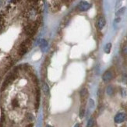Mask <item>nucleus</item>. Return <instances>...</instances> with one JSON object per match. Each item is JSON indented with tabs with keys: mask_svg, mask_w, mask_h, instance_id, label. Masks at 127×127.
<instances>
[{
	"mask_svg": "<svg viewBox=\"0 0 127 127\" xmlns=\"http://www.w3.org/2000/svg\"><path fill=\"white\" fill-rule=\"evenodd\" d=\"M12 105H13L14 108L19 106V101H18L17 99H16V98H15V99H13V100L12 101Z\"/></svg>",
	"mask_w": 127,
	"mask_h": 127,
	"instance_id": "obj_15",
	"label": "nucleus"
},
{
	"mask_svg": "<svg viewBox=\"0 0 127 127\" xmlns=\"http://www.w3.org/2000/svg\"><path fill=\"white\" fill-rule=\"evenodd\" d=\"M74 127H80V124H78V123H77V124H76Z\"/></svg>",
	"mask_w": 127,
	"mask_h": 127,
	"instance_id": "obj_23",
	"label": "nucleus"
},
{
	"mask_svg": "<svg viewBox=\"0 0 127 127\" xmlns=\"http://www.w3.org/2000/svg\"><path fill=\"white\" fill-rule=\"evenodd\" d=\"M1 5H2V1L0 0V6H1Z\"/></svg>",
	"mask_w": 127,
	"mask_h": 127,
	"instance_id": "obj_25",
	"label": "nucleus"
},
{
	"mask_svg": "<svg viewBox=\"0 0 127 127\" xmlns=\"http://www.w3.org/2000/svg\"><path fill=\"white\" fill-rule=\"evenodd\" d=\"M31 41L29 39L24 41L23 43H22L20 46V48H19L20 56H24V55L27 52V51H28V49L31 47Z\"/></svg>",
	"mask_w": 127,
	"mask_h": 127,
	"instance_id": "obj_1",
	"label": "nucleus"
},
{
	"mask_svg": "<svg viewBox=\"0 0 127 127\" xmlns=\"http://www.w3.org/2000/svg\"><path fill=\"white\" fill-rule=\"evenodd\" d=\"M34 126V124H32V123H31V124H29V125H27L26 127H33Z\"/></svg>",
	"mask_w": 127,
	"mask_h": 127,
	"instance_id": "obj_22",
	"label": "nucleus"
},
{
	"mask_svg": "<svg viewBox=\"0 0 127 127\" xmlns=\"http://www.w3.org/2000/svg\"><path fill=\"white\" fill-rule=\"evenodd\" d=\"M122 2H123V0H118L116 5H115V9H118L121 5V4H122Z\"/></svg>",
	"mask_w": 127,
	"mask_h": 127,
	"instance_id": "obj_18",
	"label": "nucleus"
},
{
	"mask_svg": "<svg viewBox=\"0 0 127 127\" xmlns=\"http://www.w3.org/2000/svg\"><path fill=\"white\" fill-rule=\"evenodd\" d=\"M120 21H121V18H120V17H117L116 19H115V20H114V23H115V24H119Z\"/></svg>",
	"mask_w": 127,
	"mask_h": 127,
	"instance_id": "obj_19",
	"label": "nucleus"
},
{
	"mask_svg": "<svg viewBox=\"0 0 127 127\" xmlns=\"http://www.w3.org/2000/svg\"><path fill=\"white\" fill-rule=\"evenodd\" d=\"M47 45H48V43H47V41H46L45 40L42 39V40L40 41V47H41V48H46Z\"/></svg>",
	"mask_w": 127,
	"mask_h": 127,
	"instance_id": "obj_14",
	"label": "nucleus"
},
{
	"mask_svg": "<svg viewBox=\"0 0 127 127\" xmlns=\"http://www.w3.org/2000/svg\"><path fill=\"white\" fill-rule=\"evenodd\" d=\"M80 99L82 101H84L88 97V91L87 88H83L80 92Z\"/></svg>",
	"mask_w": 127,
	"mask_h": 127,
	"instance_id": "obj_7",
	"label": "nucleus"
},
{
	"mask_svg": "<svg viewBox=\"0 0 127 127\" xmlns=\"http://www.w3.org/2000/svg\"><path fill=\"white\" fill-rule=\"evenodd\" d=\"M89 105H90L91 108L95 107V101H94L93 99H90V100H89Z\"/></svg>",
	"mask_w": 127,
	"mask_h": 127,
	"instance_id": "obj_16",
	"label": "nucleus"
},
{
	"mask_svg": "<svg viewBox=\"0 0 127 127\" xmlns=\"http://www.w3.org/2000/svg\"><path fill=\"white\" fill-rule=\"evenodd\" d=\"M42 91L45 95H48L49 93H50V89H49V87L46 83H43L42 84Z\"/></svg>",
	"mask_w": 127,
	"mask_h": 127,
	"instance_id": "obj_8",
	"label": "nucleus"
},
{
	"mask_svg": "<svg viewBox=\"0 0 127 127\" xmlns=\"http://www.w3.org/2000/svg\"><path fill=\"white\" fill-rule=\"evenodd\" d=\"M27 118H28V120H30V121L33 120V119H34V117H33V115H31V114H28V115H27Z\"/></svg>",
	"mask_w": 127,
	"mask_h": 127,
	"instance_id": "obj_20",
	"label": "nucleus"
},
{
	"mask_svg": "<svg viewBox=\"0 0 127 127\" xmlns=\"http://www.w3.org/2000/svg\"><path fill=\"white\" fill-rule=\"evenodd\" d=\"M19 1H20V0H12L11 2H12L13 3H16V2H18Z\"/></svg>",
	"mask_w": 127,
	"mask_h": 127,
	"instance_id": "obj_21",
	"label": "nucleus"
},
{
	"mask_svg": "<svg viewBox=\"0 0 127 127\" xmlns=\"http://www.w3.org/2000/svg\"><path fill=\"white\" fill-rule=\"evenodd\" d=\"M112 43H108L105 45V46H104V52H105L106 54H109L110 52H111V50H112Z\"/></svg>",
	"mask_w": 127,
	"mask_h": 127,
	"instance_id": "obj_11",
	"label": "nucleus"
},
{
	"mask_svg": "<svg viewBox=\"0 0 127 127\" xmlns=\"http://www.w3.org/2000/svg\"><path fill=\"white\" fill-rule=\"evenodd\" d=\"M123 55H125V56H127V45H126L123 47Z\"/></svg>",
	"mask_w": 127,
	"mask_h": 127,
	"instance_id": "obj_17",
	"label": "nucleus"
},
{
	"mask_svg": "<svg viewBox=\"0 0 127 127\" xmlns=\"http://www.w3.org/2000/svg\"><path fill=\"white\" fill-rule=\"evenodd\" d=\"M115 76L114 72L112 69H108L107 71H105L104 73V74L102 75V80L104 82H109L111 81Z\"/></svg>",
	"mask_w": 127,
	"mask_h": 127,
	"instance_id": "obj_2",
	"label": "nucleus"
},
{
	"mask_svg": "<svg viewBox=\"0 0 127 127\" xmlns=\"http://www.w3.org/2000/svg\"><path fill=\"white\" fill-rule=\"evenodd\" d=\"M126 9V7H122V8L119 9L116 11V13H115V16H116L117 17H119L120 16H122V15H123V14L125 13Z\"/></svg>",
	"mask_w": 127,
	"mask_h": 127,
	"instance_id": "obj_10",
	"label": "nucleus"
},
{
	"mask_svg": "<svg viewBox=\"0 0 127 127\" xmlns=\"http://www.w3.org/2000/svg\"><path fill=\"white\" fill-rule=\"evenodd\" d=\"M126 115L124 112H119L115 116L114 121H115V123L119 124V123H123L126 120Z\"/></svg>",
	"mask_w": 127,
	"mask_h": 127,
	"instance_id": "obj_5",
	"label": "nucleus"
},
{
	"mask_svg": "<svg viewBox=\"0 0 127 127\" xmlns=\"http://www.w3.org/2000/svg\"><path fill=\"white\" fill-rule=\"evenodd\" d=\"M95 124V120L94 118H91L87 122V127H94Z\"/></svg>",
	"mask_w": 127,
	"mask_h": 127,
	"instance_id": "obj_13",
	"label": "nucleus"
},
{
	"mask_svg": "<svg viewBox=\"0 0 127 127\" xmlns=\"http://www.w3.org/2000/svg\"><path fill=\"white\" fill-rule=\"evenodd\" d=\"M85 115V108L84 106H81L80 109V112H79V116L80 119H83Z\"/></svg>",
	"mask_w": 127,
	"mask_h": 127,
	"instance_id": "obj_12",
	"label": "nucleus"
},
{
	"mask_svg": "<svg viewBox=\"0 0 127 127\" xmlns=\"http://www.w3.org/2000/svg\"><path fill=\"white\" fill-rule=\"evenodd\" d=\"M36 31H37V25L35 24H32L27 25L25 27V29H24L25 33L27 35H29V36H33V35H34L35 34Z\"/></svg>",
	"mask_w": 127,
	"mask_h": 127,
	"instance_id": "obj_3",
	"label": "nucleus"
},
{
	"mask_svg": "<svg viewBox=\"0 0 127 127\" xmlns=\"http://www.w3.org/2000/svg\"><path fill=\"white\" fill-rule=\"evenodd\" d=\"M91 7V4H90L89 2L83 1L80 2L79 3V5H77V9H78L81 12H84V11H87Z\"/></svg>",
	"mask_w": 127,
	"mask_h": 127,
	"instance_id": "obj_4",
	"label": "nucleus"
},
{
	"mask_svg": "<svg viewBox=\"0 0 127 127\" xmlns=\"http://www.w3.org/2000/svg\"><path fill=\"white\" fill-rule=\"evenodd\" d=\"M46 127H53V126H52L50 125H48V126H46Z\"/></svg>",
	"mask_w": 127,
	"mask_h": 127,
	"instance_id": "obj_24",
	"label": "nucleus"
},
{
	"mask_svg": "<svg viewBox=\"0 0 127 127\" xmlns=\"http://www.w3.org/2000/svg\"><path fill=\"white\" fill-rule=\"evenodd\" d=\"M106 24V20L104 16H100L97 20V27L98 30H102Z\"/></svg>",
	"mask_w": 127,
	"mask_h": 127,
	"instance_id": "obj_6",
	"label": "nucleus"
},
{
	"mask_svg": "<svg viewBox=\"0 0 127 127\" xmlns=\"http://www.w3.org/2000/svg\"><path fill=\"white\" fill-rule=\"evenodd\" d=\"M106 93L108 94V95L109 96H112L114 95L115 93V89H114V87L112 85H109L106 88Z\"/></svg>",
	"mask_w": 127,
	"mask_h": 127,
	"instance_id": "obj_9",
	"label": "nucleus"
}]
</instances>
